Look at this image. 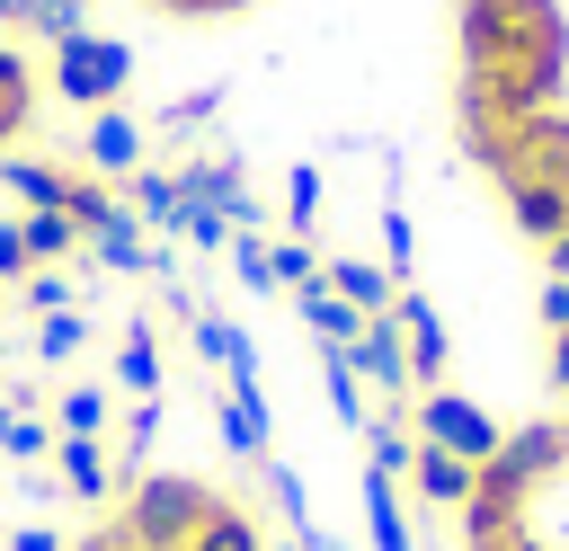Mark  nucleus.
Listing matches in <instances>:
<instances>
[{
  "instance_id": "obj_8",
  "label": "nucleus",
  "mask_w": 569,
  "mask_h": 551,
  "mask_svg": "<svg viewBox=\"0 0 569 551\" xmlns=\"http://www.w3.org/2000/svg\"><path fill=\"white\" fill-rule=\"evenodd\" d=\"M542 373H551V391L569 400V284H560V276L542 284Z\"/></svg>"
},
{
  "instance_id": "obj_5",
  "label": "nucleus",
  "mask_w": 569,
  "mask_h": 551,
  "mask_svg": "<svg viewBox=\"0 0 569 551\" xmlns=\"http://www.w3.org/2000/svg\"><path fill=\"white\" fill-rule=\"evenodd\" d=\"M0 36L9 44H71V36H89V0H0Z\"/></svg>"
},
{
  "instance_id": "obj_6",
  "label": "nucleus",
  "mask_w": 569,
  "mask_h": 551,
  "mask_svg": "<svg viewBox=\"0 0 569 551\" xmlns=\"http://www.w3.org/2000/svg\"><path fill=\"white\" fill-rule=\"evenodd\" d=\"M116 80H124V44H107V36H71L62 44V89L71 98H116Z\"/></svg>"
},
{
  "instance_id": "obj_15",
  "label": "nucleus",
  "mask_w": 569,
  "mask_h": 551,
  "mask_svg": "<svg viewBox=\"0 0 569 551\" xmlns=\"http://www.w3.org/2000/svg\"><path fill=\"white\" fill-rule=\"evenodd\" d=\"M160 382V355H151V338H133L124 347V391H151Z\"/></svg>"
},
{
  "instance_id": "obj_9",
  "label": "nucleus",
  "mask_w": 569,
  "mask_h": 551,
  "mask_svg": "<svg viewBox=\"0 0 569 551\" xmlns=\"http://www.w3.org/2000/svg\"><path fill=\"white\" fill-rule=\"evenodd\" d=\"M365 515H373V551H409V524H400L391 471H373V480H365Z\"/></svg>"
},
{
  "instance_id": "obj_13",
  "label": "nucleus",
  "mask_w": 569,
  "mask_h": 551,
  "mask_svg": "<svg viewBox=\"0 0 569 551\" xmlns=\"http://www.w3.org/2000/svg\"><path fill=\"white\" fill-rule=\"evenodd\" d=\"M98 418H107V400H98V391H71V400H62V444H89Z\"/></svg>"
},
{
  "instance_id": "obj_1",
  "label": "nucleus",
  "mask_w": 569,
  "mask_h": 551,
  "mask_svg": "<svg viewBox=\"0 0 569 551\" xmlns=\"http://www.w3.org/2000/svg\"><path fill=\"white\" fill-rule=\"evenodd\" d=\"M453 151L569 284V0H453Z\"/></svg>"
},
{
  "instance_id": "obj_14",
  "label": "nucleus",
  "mask_w": 569,
  "mask_h": 551,
  "mask_svg": "<svg viewBox=\"0 0 569 551\" xmlns=\"http://www.w3.org/2000/svg\"><path fill=\"white\" fill-rule=\"evenodd\" d=\"M338 293H356V311H391V302H382V276H373V267H356V258L338 267Z\"/></svg>"
},
{
  "instance_id": "obj_7",
  "label": "nucleus",
  "mask_w": 569,
  "mask_h": 551,
  "mask_svg": "<svg viewBox=\"0 0 569 551\" xmlns=\"http://www.w3.org/2000/svg\"><path fill=\"white\" fill-rule=\"evenodd\" d=\"M471 471H480V462H462V453H445V444H418V453H409V498H418V507H462V498H471Z\"/></svg>"
},
{
  "instance_id": "obj_2",
  "label": "nucleus",
  "mask_w": 569,
  "mask_h": 551,
  "mask_svg": "<svg viewBox=\"0 0 569 551\" xmlns=\"http://www.w3.org/2000/svg\"><path fill=\"white\" fill-rule=\"evenodd\" d=\"M453 533L462 551H569V418L507 427L480 453Z\"/></svg>"
},
{
  "instance_id": "obj_3",
  "label": "nucleus",
  "mask_w": 569,
  "mask_h": 551,
  "mask_svg": "<svg viewBox=\"0 0 569 551\" xmlns=\"http://www.w3.org/2000/svg\"><path fill=\"white\" fill-rule=\"evenodd\" d=\"M498 435H507V427L480 418V409L453 400V391H427V409H418V444H445V453H462V462H480Z\"/></svg>"
},
{
  "instance_id": "obj_4",
  "label": "nucleus",
  "mask_w": 569,
  "mask_h": 551,
  "mask_svg": "<svg viewBox=\"0 0 569 551\" xmlns=\"http://www.w3.org/2000/svg\"><path fill=\"white\" fill-rule=\"evenodd\" d=\"M36 107H44V80H36L27 44L0 36V151H18V142L36 133Z\"/></svg>"
},
{
  "instance_id": "obj_11",
  "label": "nucleus",
  "mask_w": 569,
  "mask_h": 551,
  "mask_svg": "<svg viewBox=\"0 0 569 551\" xmlns=\"http://www.w3.org/2000/svg\"><path fill=\"white\" fill-rule=\"evenodd\" d=\"M62 489H71V498H107V462H98V444H62Z\"/></svg>"
},
{
  "instance_id": "obj_10",
  "label": "nucleus",
  "mask_w": 569,
  "mask_h": 551,
  "mask_svg": "<svg viewBox=\"0 0 569 551\" xmlns=\"http://www.w3.org/2000/svg\"><path fill=\"white\" fill-rule=\"evenodd\" d=\"M151 18H169V27H231L240 9H258V0H142Z\"/></svg>"
},
{
  "instance_id": "obj_12",
  "label": "nucleus",
  "mask_w": 569,
  "mask_h": 551,
  "mask_svg": "<svg viewBox=\"0 0 569 551\" xmlns=\"http://www.w3.org/2000/svg\"><path fill=\"white\" fill-rule=\"evenodd\" d=\"M89 151H98V169H133V151H142V142H133V124H124V116H107V124L89 133Z\"/></svg>"
}]
</instances>
